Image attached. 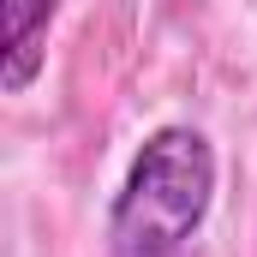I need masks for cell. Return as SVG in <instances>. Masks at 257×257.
I'll use <instances>...</instances> for the list:
<instances>
[{"label":"cell","instance_id":"cell-1","mask_svg":"<svg viewBox=\"0 0 257 257\" xmlns=\"http://www.w3.org/2000/svg\"><path fill=\"white\" fill-rule=\"evenodd\" d=\"M215 203V150L197 126H156L108 203L114 257H180Z\"/></svg>","mask_w":257,"mask_h":257},{"label":"cell","instance_id":"cell-2","mask_svg":"<svg viewBox=\"0 0 257 257\" xmlns=\"http://www.w3.org/2000/svg\"><path fill=\"white\" fill-rule=\"evenodd\" d=\"M60 0H0V90L24 96L48 54V24Z\"/></svg>","mask_w":257,"mask_h":257}]
</instances>
